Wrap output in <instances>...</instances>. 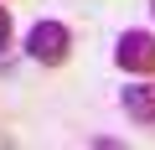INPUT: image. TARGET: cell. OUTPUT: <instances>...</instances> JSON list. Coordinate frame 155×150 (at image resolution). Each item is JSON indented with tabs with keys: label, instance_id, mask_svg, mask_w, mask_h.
<instances>
[{
	"label": "cell",
	"instance_id": "cell-1",
	"mask_svg": "<svg viewBox=\"0 0 155 150\" xmlns=\"http://www.w3.org/2000/svg\"><path fill=\"white\" fill-rule=\"evenodd\" d=\"M26 57L31 62H41V67H62L67 57H72V31H67V21H36L31 31H26Z\"/></svg>",
	"mask_w": 155,
	"mask_h": 150
},
{
	"label": "cell",
	"instance_id": "cell-2",
	"mask_svg": "<svg viewBox=\"0 0 155 150\" xmlns=\"http://www.w3.org/2000/svg\"><path fill=\"white\" fill-rule=\"evenodd\" d=\"M114 67L124 72V78H155V31H119L114 42Z\"/></svg>",
	"mask_w": 155,
	"mask_h": 150
},
{
	"label": "cell",
	"instance_id": "cell-3",
	"mask_svg": "<svg viewBox=\"0 0 155 150\" xmlns=\"http://www.w3.org/2000/svg\"><path fill=\"white\" fill-rule=\"evenodd\" d=\"M119 109H124L140 129L155 135V78H134L129 88H119Z\"/></svg>",
	"mask_w": 155,
	"mask_h": 150
},
{
	"label": "cell",
	"instance_id": "cell-4",
	"mask_svg": "<svg viewBox=\"0 0 155 150\" xmlns=\"http://www.w3.org/2000/svg\"><path fill=\"white\" fill-rule=\"evenodd\" d=\"M11 36H16V26H11V5L0 0V72H5V52H11Z\"/></svg>",
	"mask_w": 155,
	"mask_h": 150
},
{
	"label": "cell",
	"instance_id": "cell-5",
	"mask_svg": "<svg viewBox=\"0 0 155 150\" xmlns=\"http://www.w3.org/2000/svg\"><path fill=\"white\" fill-rule=\"evenodd\" d=\"M150 16H155V0H150Z\"/></svg>",
	"mask_w": 155,
	"mask_h": 150
}]
</instances>
